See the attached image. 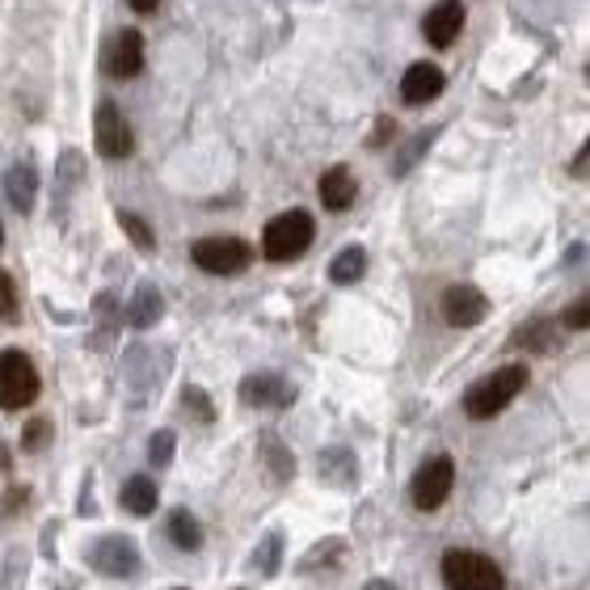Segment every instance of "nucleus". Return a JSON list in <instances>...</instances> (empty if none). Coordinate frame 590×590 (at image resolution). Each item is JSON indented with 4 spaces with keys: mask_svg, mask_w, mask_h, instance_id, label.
I'll return each instance as SVG.
<instances>
[{
    "mask_svg": "<svg viewBox=\"0 0 590 590\" xmlns=\"http://www.w3.org/2000/svg\"><path fill=\"white\" fill-rule=\"evenodd\" d=\"M523 388H527V367H523V363H510V367H498V372H489L485 379H477V384L468 388V397H464V409H468V418H477V422L498 418Z\"/></svg>",
    "mask_w": 590,
    "mask_h": 590,
    "instance_id": "obj_1",
    "label": "nucleus"
},
{
    "mask_svg": "<svg viewBox=\"0 0 590 590\" xmlns=\"http://www.w3.org/2000/svg\"><path fill=\"white\" fill-rule=\"evenodd\" d=\"M317 237V224L308 212H283L274 215L266 224V237H262V249H266L270 262H295L299 253H308V245Z\"/></svg>",
    "mask_w": 590,
    "mask_h": 590,
    "instance_id": "obj_2",
    "label": "nucleus"
},
{
    "mask_svg": "<svg viewBox=\"0 0 590 590\" xmlns=\"http://www.w3.org/2000/svg\"><path fill=\"white\" fill-rule=\"evenodd\" d=\"M443 582L447 590H507L502 569L485 553H468V548H452L443 557Z\"/></svg>",
    "mask_w": 590,
    "mask_h": 590,
    "instance_id": "obj_3",
    "label": "nucleus"
},
{
    "mask_svg": "<svg viewBox=\"0 0 590 590\" xmlns=\"http://www.w3.org/2000/svg\"><path fill=\"white\" fill-rule=\"evenodd\" d=\"M38 397V372L26 359V350L0 354V409H26Z\"/></svg>",
    "mask_w": 590,
    "mask_h": 590,
    "instance_id": "obj_4",
    "label": "nucleus"
},
{
    "mask_svg": "<svg viewBox=\"0 0 590 590\" xmlns=\"http://www.w3.org/2000/svg\"><path fill=\"white\" fill-rule=\"evenodd\" d=\"M190 258L207 274H241L253 262V249L241 237H203V241H194Z\"/></svg>",
    "mask_w": 590,
    "mask_h": 590,
    "instance_id": "obj_5",
    "label": "nucleus"
},
{
    "mask_svg": "<svg viewBox=\"0 0 590 590\" xmlns=\"http://www.w3.org/2000/svg\"><path fill=\"white\" fill-rule=\"evenodd\" d=\"M456 485V459L452 456H430L418 473H413V485H409V498L418 510H439L447 502Z\"/></svg>",
    "mask_w": 590,
    "mask_h": 590,
    "instance_id": "obj_6",
    "label": "nucleus"
},
{
    "mask_svg": "<svg viewBox=\"0 0 590 590\" xmlns=\"http://www.w3.org/2000/svg\"><path fill=\"white\" fill-rule=\"evenodd\" d=\"M93 135H98V152L106 157V161H123V157H132L135 152V135H132V123L123 118V110L118 102H102L98 106V118H93Z\"/></svg>",
    "mask_w": 590,
    "mask_h": 590,
    "instance_id": "obj_7",
    "label": "nucleus"
},
{
    "mask_svg": "<svg viewBox=\"0 0 590 590\" xmlns=\"http://www.w3.org/2000/svg\"><path fill=\"white\" fill-rule=\"evenodd\" d=\"M89 561H93L98 574H106V578H132L135 569H139V548L127 536H102L89 548Z\"/></svg>",
    "mask_w": 590,
    "mask_h": 590,
    "instance_id": "obj_8",
    "label": "nucleus"
},
{
    "mask_svg": "<svg viewBox=\"0 0 590 590\" xmlns=\"http://www.w3.org/2000/svg\"><path fill=\"white\" fill-rule=\"evenodd\" d=\"M489 317V299H485L473 283H456L443 292V321L456 325V329H473Z\"/></svg>",
    "mask_w": 590,
    "mask_h": 590,
    "instance_id": "obj_9",
    "label": "nucleus"
},
{
    "mask_svg": "<svg viewBox=\"0 0 590 590\" xmlns=\"http://www.w3.org/2000/svg\"><path fill=\"white\" fill-rule=\"evenodd\" d=\"M464 0H439L434 9L427 13V22H422V34H427L430 47H452L459 38V30H464Z\"/></svg>",
    "mask_w": 590,
    "mask_h": 590,
    "instance_id": "obj_10",
    "label": "nucleus"
},
{
    "mask_svg": "<svg viewBox=\"0 0 590 590\" xmlns=\"http://www.w3.org/2000/svg\"><path fill=\"white\" fill-rule=\"evenodd\" d=\"M443 84H447L443 81V68L422 59V64H409V72L401 77V98L409 106H427V102H434L443 93Z\"/></svg>",
    "mask_w": 590,
    "mask_h": 590,
    "instance_id": "obj_11",
    "label": "nucleus"
},
{
    "mask_svg": "<svg viewBox=\"0 0 590 590\" xmlns=\"http://www.w3.org/2000/svg\"><path fill=\"white\" fill-rule=\"evenodd\" d=\"M106 68H110V77H118V81L139 77V68H144V38H139V30H123V34L110 43Z\"/></svg>",
    "mask_w": 590,
    "mask_h": 590,
    "instance_id": "obj_12",
    "label": "nucleus"
},
{
    "mask_svg": "<svg viewBox=\"0 0 590 590\" xmlns=\"http://www.w3.org/2000/svg\"><path fill=\"white\" fill-rule=\"evenodd\" d=\"M241 397L262 409H287L295 401V388L283 376H249L241 384Z\"/></svg>",
    "mask_w": 590,
    "mask_h": 590,
    "instance_id": "obj_13",
    "label": "nucleus"
},
{
    "mask_svg": "<svg viewBox=\"0 0 590 590\" xmlns=\"http://www.w3.org/2000/svg\"><path fill=\"white\" fill-rule=\"evenodd\" d=\"M317 194H321V203L329 207V212H347L350 203L359 198V186H354V178H350L347 164H333V169H325L321 173Z\"/></svg>",
    "mask_w": 590,
    "mask_h": 590,
    "instance_id": "obj_14",
    "label": "nucleus"
},
{
    "mask_svg": "<svg viewBox=\"0 0 590 590\" xmlns=\"http://www.w3.org/2000/svg\"><path fill=\"white\" fill-rule=\"evenodd\" d=\"M4 194H9V203L18 212L26 215L34 207V198H38V173H34V164H13L4 173Z\"/></svg>",
    "mask_w": 590,
    "mask_h": 590,
    "instance_id": "obj_15",
    "label": "nucleus"
},
{
    "mask_svg": "<svg viewBox=\"0 0 590 590\" xmlns=\"http://www.w3.org/2000/svg\"><path fill=\"white\" fill-rule=\"evenodd\" d=\"M164 317V299L161 292L152 287V283H139V292L132 295V304H127V321L135 329H148V325H157Z\"/></svg>",
    "mask_w": 590,
    "mask_h": 590,
    "instance_id": "obj_16",
    "label": "nucleus"
},
{
    "mask_svg": "<svg viewBox=\"0 0 590 590\" xmlns=\"http://www.w3.org/2000/svg\"><path fill=\"white\" fill-rule=\"evenodd\" d=\"M510 342H514V347H523V350H536V354H548V350L557 347V321L536 317V321L519 325Z\"/></svg>",
    "mask_w": 590,
    "mask_h": 590,
    "instance_id": "obj_17",
    "label": "nucleus"
},
{
    "mask_svg": "<svg viewBox=\"0 0 590 590\" xmlns=\"http://www.w3.org/2000/svg\"><path fill=\"white\" fill-rule=\"evenodd\" d=\"M363 270H367V253H363V245H350V249H342L333 262H329V279L333 283H359L363 279Z\"/></svg>",
    "mask_w": 590,
    "mask_h": 590,
    "instance_id": "obj_18",
    "label": "nucleus"
},
{
    "mask_svg": "<svg viewBox=\"0 0 590 590\" xmlns=\"http://www.w3.org/2000/svg\"><path fill=\"white\" fill-rule=\"evenodd\" d=\"M123 507L132 514H152L157 510V485H152V477H132L123 485Z\"/></svg>",
    "mask_w": 590,
    "mask_h": 590,
    "instance_id": "obj_19",
    "label": "nucleus"
},
{
    "mask_svg": "<svg viewBox=\"0 0 590 590\" xmlns=\"http://www.w3.org/2000/svg\"><path fill=\"white\" fill-rule=\"evenodd\" d=\"M169 540H173L178 548L194 553V548L203 544V527H198V519H194L190 510H173V514H169Z\"/></svg>",
    "mask_w": 590,
    "mask_h": 590,
    "instance_id": "obj_20",
    "label": "nucleus"
},
{
    "mask_svg": "<svg viewBox=\"0 0 590 590\" xmlns=\"http://www.w3.org/2000/svg\"><path fill=\"white\" fill-rule=\"evenodd\" d=\"M262 459L270 464V473L279 477V481H287L295 473V459H292V452L279 443V434H262Z\"/></svg>",
    "mask_w": 590,
    "mask_h": 590,
    "instance_id": "obj_21",
    "label": "nucleus"
},
{
    "mask_svg": "<svg viewBox=\"0 0 590 590\" xmlns=\"http://www.w3.org/2000/svg\"><path fill=\"white\" fill-rule=\"evenodd\" d=\"M321 477L333 485H350L354 481V456L342 452V447H333V452H325L321 456Z\"/></svg>",
    "mask_w": 590,
    "mask_h": 590,
    "instance_id": "obj_22",
    "label": "nucleus"
},
{
    "mask_svg": "<svg viewBox=\"0 0 590 590\" xmlns=\"http://www.w3.org/2000/svg\"><path fill=\"white\" fill-rule=\"evenodd\" d=\"M118 224H123V232L135 241V249H144V253H152V245H157V237H152V228H148V219H139L135 212H118Z\"/></svg>",
    "mask_w": 590,
    "mask_h": 590,
    "instance_id": "obj_23",
    "label": "nucleus"
},
{
    "mask_svg": "<svg viewBox=\"0 0 590 590\" xmlns=\"http://www.w3.org/2000/svg\"><path fill=\"white\" fill-rule=\"evenodd\" d=\"M342 553H347V540H321V544H317V548H313V553L299 561V569L308 574V569H321L325 561L333 565L338 557H342Z\"/></svg>",
    "mask_w": 590,
    "mask_h": 590,
    "instance_id": "obj_24",
    "label": "nucleus"
},
{
    "mask_svg": "<svg viewBox=\"0 0 590 590\" xmlns=\"http://www.w3.org/2000/svg\"><path fill=\"white\" fill-rule=\"evenodd\" d=\"M279 553H283V536H279V532H270V536L258 544V553H253V565H258L262 574H274V569H279Z\"/></svg>",
    "mask_w": 590,
    "mask_h": 590,
    "instance_id": "obj_25",
    "label": "nucleus"
},
{
    "mask_svg": "<svg viewBox=\"0 0 590 590\" xmlns=\"http://www.w3.org/2000/svg\"><path fill=\"white\" fill-rule=\"evenodd\" d=\"M173 447H178V434H173V430H157V434L148 439V459H152L157 468H164V464L173 459Z\"/></svg>",
    "mask_w": 590,
    "mask_h": 590,
    "instance_id": "obj_26",
    "label": "nucleus"
},
{
    "mask_svg": "<svg viewBox=\"0 0 590 590\" xmlns=\"http://www.w3.org/2000/svg\"><path fill=\"white\" fill-rule=\"evenodd\" d=\"M0 321H18V283L9 270H0Z\"/></svg>",
    "mask_w": 590,
    "mask_h": 590,
    "instance_id": "obj_27",
    "label": "nucleus"
},
{
    "mask_svg": "<svg viewBox=\"0 0 590 590\" xmlns=\"http://www.w3.org/2000/svg\"><path fill=\"white\" fill-rule=\"evenodd\" d=\"M47 439H52V422H47V418H34L26 427V434H22V447H26V452H38Z\"/></svg>",
    "mask_w": 590,
    "mask_h": 590,
    "instance_id": "obj_28",
    "label": "nucleus"
},
{
    "mask_svg": "<svg viewBox=\"0 0 590 590\" xmlns=\"http://www.w3.org/2000/svg\"><path fill=\"white\" fill-rule=\"evenodd\" d=\"M186 409H198V422H215V409H212V401H207V393L203 388H186Z\"/></svg>",
    "mask_w": 590,
    "mask_h": 590,
    "instance_id": "obj_29",
    "label": "nucleus"
},
{
    "mask_svg": "<svg viewBox=\"0 0 590 590\" xmlns=\"http://www.w3.org/2000/svg\"><path fill=\"white\" fill-rule=\"evenodd\" d=\"M561 325H565V329H587V325H590V299H587V295H582L574 308H565Z\"/></svg>",
    "mask_w": 590,
    "mask_h": 590,
    "instance_id": "obj_30",
    "label": "nucleus"
},
{
    "mask_svg": "<svg viewBox=\"0 0 590 590\" xmlns=\"http://www.w3.org/2000/svg\"><path fill=\"white\" fill-rule=\"evenodd\" d=\"M26 502H30V489H26V485H13V489H9V498H4V514L22 510Z\"/></svg>",
    "mask_w": 590,
    "mask_h": 590,
    "instance_id": "obj_31",
    "label": "nucleus"
},
{
    "mask_svg": "<svg viewBox=\"0 0 590 590\" xmlns=\"http://www.w3.org/2000/svg\"><path fill=\"white\" fill-rule=\"evenodd\" d=\"M157 4H161V0H132V9H135V13H152Z\"/></svg>",
    "mask_w": 590,
    "mask_h": 590,
    "instance_id": "obj_32",
    "label": "nucleus"
},
{
    "mask_svg": "<svg viewBox=\"0 0 590 590\" xmlns=\"http://www.w3.org/2000/svg\"><path fill=\"white\" fill-rule=\"evenodd\" d=\"M582 173H587V148L574 157V178H582Z\"/></svg>",
    "mask_w": 590,
    "mask_h": 590,
    "instance_id": "obj_33",
    "label": "nucleus"
},
{
    "mask_svg": "<svg viewBox=\"0 0 590 590\" xmlns=\"http://www.w3.org/2000/svg\"><path fill=\"white\" fill-rule=\"evenodd\" d=\"M363 590H397V587H393V582H384V578H376V582H367Z\"/></svg>",
    "mask_w": 590,
    "mask_h": 590,
    "instance_id": "obj_34",
    "label": "nucleus"
},
{
    "mask_svg": "<svg viewBox=\"0 0 590 590\" xmlns=\"http://www.w3.org/2000/svg\"><path fill=\"white\" fill-rule=\"evenodd\" d=\"M9 464H13V456H9V447H4V443H0V473H4V468H9Z\"/></svg>",
    "mask_w": 590,
    "mask_h": 590,
    "instance_id": "obj_35",
    "label": "nucleus"
},
{
    "mask_svg": "<svg viewBox=\"0 0 590 590\" xmlns=\"http://www.w3.org/2000/svg\"><path fill=\"white\" fill-rule=\"evenodd\" d=\"M0 245H4V228H0Z\"/></svg>",
    "mask_w": 590,
    "mask_h": 590,
    "instance_id": "obj_36",
    "label": "nucleus"
},
{
    "mask_svg": "<svg viewBox=\"0 0 590 590\" xmlns=\"http://www.w3.org/2000/svg\"><path fill=\"white\" fill-rule=\"evenodd\" d=\"M178 590H186V587H178Z\"/></svg>",
    "mask_w": 590,
    "mask_h": 590,
    "instance_id": "obj_37",
    "label": "nucleus"
},
{
    "mask_svg": "<svg viewBox=\"0 0 590 590\" xmlns=\"http://www.w3.org/2000/svg\"><path fill=\"white\" fill-rule=\"evenodd\" d=\"M237 590H245V587H237Z\"/></svg>",
    "mask_w": 590,
    "mask_h": 590,
    "instance_id": "obj_38",
    "label": "nucleus"
}]
</instances>
